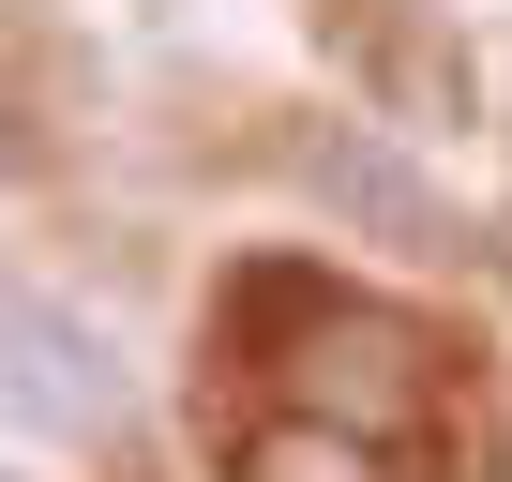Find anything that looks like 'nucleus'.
Listing matches in <instances>:
<instances>
[{
    "instance_id": "3",
    "label": "nucleus",
    "mask_w": 512,
    "mask_h": 482,
    "mask_svg": "<svg viewBox=\"0 0 512 482\" xmlns=\"http://www.w3.org/2000/svg\"><path fill=\"white\" fill-rule=\"evenodd\" d=\"M287 377H302V422H347V437H392V422H422V392H437L422 332L377 317V302H317V317L287 332Z\"/></svg>"
},
{
    "instance_id": "2",
    "label": "nucleus",
    "mask_w": 512,
    "mask_h": 482,
    "mask_svg": "<svg viewBox=\"0 0 512 482\" xmlns=\"http://www.w3.org/2000/svg\"><path fill=\"white\" fill-rule=\"evenodd\" d=\"M0 407H16L31 437H76V452H121L136 437V362L91 332V317H61V302H0Z\"/></svg>"
},
{
    "instance_id": "1",
    "label": "nucleus",
    "mask_w": 512,
    "mask_h": 482,
    "mask_svg": "<svg viewBox=\"0 0 512 482\" xmlns=\"http://www.w3.org/2000/svg\"><path fill=\"white\" fill-rule=\"evenodd\" d=\"M287 181L317 196V226L377 241V257H467V211L437 196V166H422L392 121H302V136H287Z\"/></svg>"
},
{
    "instance_id": "5",
    "label": "nucleus",
    "mask_w": 512,
    "mask_h": 482,
    "mask_svg": "<svg viewBox=\"0 0 512 482\" xmlns=\"http://www.w3.org/2000/svg\"><path fill=\"white\" fill-rule=\"evenodd\" d=\"M241 482H377V437H347V422H272V437H256L241 452Z\"/></svg>"
},
{
    "instance_id": "4",
    "label": "nucleus",
    "mask_w": 512,
    "mask_h": 482,
    "mask_svg": "<svg viewBox=\"0 0 512 482\" xmlns=\"http://www.w3.org/2000/svg\"><path fill=\"white\" fill-rule=\"evenodd\" d=\"M377 91H392V121H482V61H467V31L437 16V0H407V16H377Z\"/></svg>"
}]
</instances>
